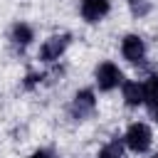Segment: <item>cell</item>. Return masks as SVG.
Returning <instances> with one entry per match:
<instances>
[{"instance_id":"12","label":"cell","mask_w":158,"mask_h":158,"mask_svg":"<svg viewBox=\"0 0 158 158\" xmlns=\"http://www.w3.org/2000/svg\"><path fill=\"white\" fill-rule=\"evenodd\" d=\"M30 158H57V156H54V153H52L49 148H40V151H35V153H32Z\"/></svg>"},{"instance_id":"4","label":"cell","mask_w":158,"mask_h":158,"mask_svg":"<svg viewBox=\"0 0 158 158\" xmlns=\"http://www.w3.org/2000/svg\"><path fill=\"white\" fill-rule=\"evenodd\" d=\"M94 109H96V96H94V91H91V89H81V91L74 94L72 106H69V114H72V118L84 121L86 116L94 114Z\"/></svg>"},{"instance_id":"7","label":"cell","mask_w":158,"mask_h":158,"mask_svg":"<svg viewBox=\"0 0 158 158\" xmlns=\"http://www.w3.org/2000/svg\"><path fill=\"white\" fill-rule=\"evenodd\" d=\"M121 96H123V104L131 106V109L143 106V81L123 79V84H121Z\"/></svg>"},{"instance_id":"1","label":"cell","mask_w":158,"mask_h":158,"mask_svg":"<svg viewBox=\"0 0 158 158\" xmlns=\"http://www.w3.org/2000/svg\"><path fill=\"white\" fill-rule=\"evenodd\" d=\"M121 141H123V146H126L128 151H133V153H146V151L151 148V143H153V131H151L148 123L133 121V123L126 128V133L121 136Z\"/></svg>"},{"instance_id":"9","label":"cell","mask_w":158,"mask_h":158,"mask_svg":"<svg viewBox=\"0 0 158 158\" xmlns=\"http://www.w3.org/2000/svg\"><path fill=\"white\" fill-rule=\"evenodd\" d=\"M143 104L156 111L158 109V74H151L146 81H143Z\"/></svg>"},{"instance_id":"15","label":"cell","mask_w":158,"mask_h":158,"mask_svg":"<svg viewBox=\"0 0 158 158\" xmlns=\"http://www.w3.org/2000/svg\"><path fill=\"white\" fill-rule=\"evenodd\" d=\"M151 158H158V153H156V156H151Z\"/></svg>"},{"instance_id":"10","label":"cell","mask_w":158,"mask_h":158,"mask_svg":"<svg viewBox=\"0 0 158 158\" xmlns=\"http://www.w3.org/2000/svg\"><path fill=\"white\" fill-rule=\"evenodd\" d=\"M128 7H131L133 15L141 17V15H146V12L151 10V2H148V0H128Z\"/></svg>"},{"instance_id":"6","label":"cell","mask_w":158,"mask_h":158,"mask_svg":"<svg viewBox=\"0 0 158 158\" xmlns=\"http://www.w3.org/2000/svg\"><path fill=\"white\" fill-rule=\"evenodd\" d=\"M111 12V0H81L79 2V15L86 22H99Z\"/></svg>"},{"instance_id":"2","label":"cell","mask_w":158,"mask_h":158,"mask_svg":"<svg viewBox=\"0 0 158 158\" xmlns=\"http://www.w3.org/2000/svg\"><path fill=\"white\" fill-rule=\"evenodd\" d=\"M94 79H96V86L101 91H114L123 84V72L114 62H101L94 72Z\"/></svg>"},{"instance_id":"8","label":"cell","mask_w":158,"mask_h":158,"mask_svg":"<svg viewBox=\"0 0 158 158\" xmlns=\"http://www.w3.org/2000/svg\"><path fill=\"white\" fill-rule=\"evenodd\" d=\"M32 40H35V32H32L30 25H25V22H15V25H12V30H10V42H12L15 47L25 49Z\"/></svg>"},{"instance_id":"3","label":"cell","mask_w":158,"mask_h":158,"mask_svg":"<svg viewBox=\"0 0 158 158\" xmlns=\"http://www.w3.org/2000/svg\"><path fill=\"white\" fill-rule=\"evenodd\" d=\"M69 42H72V37H69L67 32H64V35H52L49 40H44V42H42V47H40V59H42V62H47V64L57 62V59L67 52Z\"/></svg>"},{"instance_id":"13","label":"cell","mask_w":158,"mask_h":158,"mask_svg":"<svg viewBox=\"0 0 158 158\" xmlns=\"http://www.w3.org/2000/svg\"><path fill=\"white\" fill-rule=\"evenodd\" d=\"M153 118H156V123H158V109H156V111H153Z\"/></svg>"},{"instance_id":"5","label":"cell","mask_w":158,"mask_h":158,"mask_svg":"<svg viewBox=\"0 0 158 158\" xmlns=\"http://www.w3.org/2000/svg\"><path fill=\"white\" fill-rule=\"evenodd\" d=\"M121 54H123V59L131 62V64H143V62H146V42H143V37H138V35H126V37L121 40Z\"/></svg>"},{"instance_id":"14","label":"cell","mask_w":158,"mask_h":158,"mask_svg":"<svg viewBox=\"0 0 158 158\" xmlns=\"http://www.w3.org/2000/svg\"><path fill=\"white\" fill-rule=\"evenodd\" d=\"M111 158H123V156H111Z\"/></svg>"},{"instance_id":"11","label":"cell","mask_w":158,"mask_h":158,"mask_svg":"<svg viewBox=\"0 0 158 158\" xmlns=\"http://www.w3.org/2000/svg\"><path fill=\"white\" fill-rule=\"evenodd\" d=\"M42 81V74H35V72H30L27 77H25V89H32L35 84H40Z\"/></svg>"}]
</instances>
